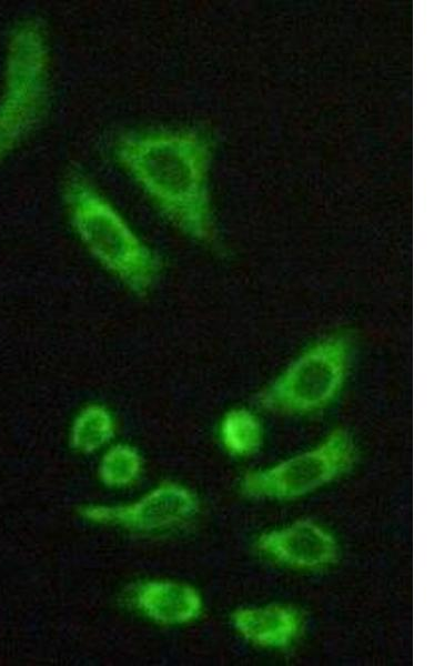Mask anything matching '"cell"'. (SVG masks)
<instances>
[{
	"mask_svg": "<svg viewBox=\"0 0 444 666\" xmlns=\"http://www.w3.org/2000/svg\"><path fill=\"white\" fill-rule=\"evenodd\" d=\"M213 134L198 125L122 128L104 142L157 214L192 242L215 249L219 234L210 191Z\"/></svg>",
	"mask_w": 444,
	"mask_h": 666,
	"instance_id": "1",
	"label": "cell"
},
{
	"mask_svg": "<svg viewBox=\"0 0 444 666\" xmlns=\"http://www.w3.org/2000/svg\"><path fill=\"white\" fill-rule=\"evenodd\" d=\"M68 222L88 254L128 293L148 296L164 272L163 256L132 228L78 163L60 180Z\"/></svg>",
	"mask_w": 444,
	"mask_h": 666,
	"instance_id": "2",
	"label": "cell"
},
{
	"mask_svg": "<svg viewBox=\"0 0 444 666\" xmlns=\"http://www.w3.org/2000/svg\"><path fill=\"white\" fill-rule=\"evenodd\" d=\"M52 56L47 22L28 16L11 29L0 94V161L33 135L52 107Z\"/></svg>",
	"mask_w": 444,
	"mask_h": 666,
	"instance_id": "3",
	"label": "cell"
},
{
	"mask_svg": "<svg viewBox=\"0 0 444 666\" xmlns=\"http://www.w3.org/2000/svg\"><path fill=\"white\" fill-rule=\"evenodd\" d=\"M354 341L339 330L304 347L255 395L265 411L289 416H310L333 405L350 374Z\"/></svg>",
	"mask_w": 444,
	"mask_h": 666,
	"instance_id": "4",
	"label": "cell"
},
{
	"mask_svg": "<svg viewBox=\"0 0 444 666\" xmlns=\"http://www.w3.org/2000/svg\"><path fill=\"white\" fill-rule=\"evenodd\" d=\"M356 457L353 436L347 430L336 427L312 448L270 467L245 473L239 482V491L250 498H297L347 472Z\"/></svg>",
	"mask_w": 444,
	"mask_h": 666,
	"instance_id": "5",
	"label": "cell"
},
{
	"mask_svg": "<svg viewBox=\"0 0 444 666\" xmlns=\"http://www.w3.org/2000/svg\"><path fill=\"white\" fill-rule=\"evenodd\" d=\"M199 508V498L192 490L181 483L167 481L130 503H90L82 505L79 514L85 522L97 525L155 533L190 521Z\"/></svg>",
	"mask_w": 444,
	"mask_h": 666,
	"instance_id": "6",
	"label": "cell"
},
{
	"mask_svg": "<svg viewBox=\"0 0 444 666\" xmlns=\"http://www.w3.org/2000/svg\"><path fill=\"white\" fill-rule=\"evenodd\" d=\"M255 547L279 564L305 571L331 565L339 553L334 536L322 525L309 519L295 521L260 534Z\"/></svg>",
	"mask_w": 444,
	"mask_h": 666,
	"instance_id": "7",
	"label": "cell"
},
{
	"mask_svg": "<svg viewBox=\"0 0 444 666\" xmlns=\"http://www.w3.org/2000/svg\"><path fill=\"white\" fill-rule=\"evenodd\" d=\"M131 606L145 619L161 626H183L203 612V598L192 585L167 578L138 583L130 591Z\"/></svg>",
	"mask_w": 444,
	"mask_h": 666,
	"instance_id": "8",
	"label": "cell"
},
{
	"mask_svg": "<svg viewBox=\"0 0 444 666\" xmlns=\"http://www.w3.org/2000/svg\"><path fill=\"white\" fill-rule=\"evenodd\" d=\"M231 623L245 640L268 648L289 646L301 629L300 614L278 604L238 608L231 615Z\"/></svg>",
	"mask_w": 444,
	"mask_h": 666,
	"instance_id": "9",
	"label": "cell"
},
{
	"mask_svg": "<svg viewBox=\"0 0 444 666\" xmlns=\"http://www.w3.org/2000/svg\"><path fill=\"white\" fill-rule=\"evenodd\" d=\"M117 418L112 410L101 402L84 404L74 414L68 431L70 447L78 454L101 453L114 442Z\"/></svg>",
	"mask_w": 444,
	"mask_h": 666,
	"instance_id": "10",
	"label": "cell"
},
{
	"mask_svg": "<svg viewBox=\"0 0 444 666\" xmlns=\"http://www.w3.org/2000/svg\"><path fill=\"white\" fill-rule=\"evenodd\" d=\"M260 417L246 407L226 411L218 425V437L223 450L234 457L255 454L264 437Z\"/></svg>",
	"mask_w": 444,
	"mask_h": 666,
	"instance_id": "11",
	"label": "cell"
},
{
	"mask_svg": "<svg viewBox=\"0 0 444 666\" xmlns=\"http://www.w3.org/2000/svg\"><path fill=\"white\" fill-rule=\"evenodd\" d=\"M143 465V456L135 445L113 442L101 452L97 474L103 486L122 490L139 481Z\"/></svg>",
	"mask_w": 444,
	"mask_h": 666,
	"instance_id": "12",
	"label": "cell"
}]
</instances>
